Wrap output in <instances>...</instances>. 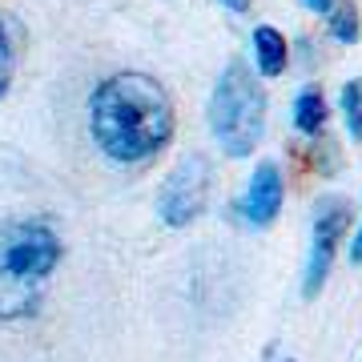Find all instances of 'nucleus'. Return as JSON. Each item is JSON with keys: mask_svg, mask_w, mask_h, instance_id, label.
Returning <instances> with one entry per match:
<instances>
[{"mask_svg": "<svg viewBox=\"0 0 362 362\" xmlns=\"http://www.w3.org/2000/svg\"><path fill=\"white\" fill-rule=\"evenodd\" d=\"M173 97L149 73H113L89 97V133L109 161H149L173 141Z\"/></svg>", "mask_w": 362, "mask_h": 362, "instance_id": "nucleus-1", "label": "nucleus"}, {"mask_svg": "<svg viewBox=\"0 0 362 362\" xmlns=\"http://www.w3.org/2000/svg\"><path fill=\"white\" fill-rule=\"evenodd\" d=\"M65 246L49 221H13L0 230V318L37 314L49 274L61 266Z\"/></svg>", "mask_w": 362, "mask_h": 362, "instance_id": "nucleus-2", "label": "nucleus"}, {"mask_svg": "<svg viewBox=\"0 0 362 362\" xmlns=\"http://www.w3.org/2000/svg\"><path fill=\"white\" fill-rule=\"evenodd\" d=\"M209 129L230 157H250L266 129V93L246 61H230L209 97Z\"/></svg>", "mask_w": 362, "mask_h": 362, "instance_id": "nucleus-3", "label": "nucleus"}, {"mask_svg": "<svg viewBox=\"0 0 362 362\" xmlns=\"http://www.w3.org/2000/svg\"><path fill=\"white\" fill-rule=\"evenodd\" d=\"M209 202V161L202 153L181 157L177 165L169 169L165 185H161V197H157V214L165 226L181 230L206 214Z\"/></svg>", "mask_w": 362, "mask_h": 362, "instance_id": "nucleus-4", "label": "nucleus"}, {"mask_svg": "<svg viewBox=\"0 0 362 362\" xmlns=\"http://www.w3.org/2000/svg\"><path fill=\"white\" fill-rule=\"evenodd\" d=\"M350 221H354V209H350L346 197H322L318 209H314V230H310V258H306V282H302V294L318 298V290L330 278V266H334L338 242L346 238Z\"/></svg>", "mask_w": 362, "mask_h": 362, "instance_id": "nucleus-5", "label": "nucleus"}, {"mask_svg": "<svg viewBox=\"0 0 362 362\" xmlns=\"http://www.w3.org/2000/svg\"><path fill=\"white\" fill-rule=\"evenodd\" d=\"M282 202H286L282 169L274 165V161H262V165L254 169V177H250L246 194L238 197V214H242L246 226L266 230V226H274V218L282 214Z\"/></svg>", "mask_w": 362, "mask_h": 362, "instance_id": "nucleus-6", "label": "nucleus"}, {"mask_svg": "<svg viewBox=\"0 0 362 362\" xmlns=\"http://www.w3.org/2000/svg\"><path fill=\"white\" fill-rule=\"evenodd\" d=\"M254 57H258L262 77H282L286 61H290V45L274 25H258L254 28Z\"/></svg>", "mask_w": 362, "mask_h": 362, "instance_id": "nucleus-7", "label": "nucleus"}, {"mask_svg": "<svg viewBox=\"0 0 362 362\" xmlns=\"http://www.w3.org/2000/svg\"><path fill=\"white\" fill-rule=\"evenodd\" d=\"M326 117H330V109H326L322 89L306 85V89L294 97V129L306 133V137H318V133L326 129Z\"/></svg>", "mask_w": 362, "mask_h": 362, "instance_id": "nucleus-8", "label": "nucleus"}, {"mask_svg": "<svg viewBox=\"0 0 362 362\" xmlns=\"http://www.w3.org/2000/svg\"><path fill=\"white\" fill-rule=\"evenodd\" d=\"M326 25H330V37L338 45H354L358 40V8L350 4V0H338L334 13L326 16Z\"/></svg>", "mask_w": 362, "mask_h": 362, "instance_id": "nucleus-9", "label": "nucleus"}, {"mask_svg": "<svg viewBox=\"0 0 362 362\" xmlns=\"http://www.w3.org/2000/svg\"><path fill=\"white\" fill-rule=\"evenodd\" d=\"M342 117L354 141H362V81H346L342 85Z\"/></svg>", "mask_w": 362, "mask_h": 362, "instance_id": "nucleus-10", "label": "nucleus"}, {"mask_svg": "<svg viewBox=\"0 0 362 362\" xmlns=\"http://www.w3.org/2000/svg\"><path fill=\"white\" fill-rule=\"evenodd\" d=\"M13 77V37H8V25L0 21V81Z\"/></svg>", "mask_w": 362, "mask_h": 362, "instance_id": "nucleus-11", "label": "nucleus"}, {"mask_svg": "<svg viewBox=\"0 0 362 362\" xmlns=\"http://www.w3.org/2000/svg\"><path fill=\"white\" fill-rule=\"evenodd\" d=\"M302 4H306L310 13H318V16H330V13H334L338 0H302Z\"/></svg>", "mask_w": 362, "mask_h": 362, "instance_id": "nucleus-12", "label": "nucleus"}, {"mask_svg": "<svg viewBox=\"0 0 362 362\" xmlns=\"http://www.w3.org/2000/svg\"><path fill=\"white\" fill-rule=\"evenodd\" d=\"M350 258H354V266H362V226L354 230V246H350Z\"/></svg>", "mask_w": 362, "mask_h": 362, "instance_id": "nucleus-13", "label": "nucleus"}, {"mask_svg": "<svg viewBox=\"0 0 362 362\" xmlns=\"http://www.w3.org/2000/svg\"><path fill=\"white\" fill-rule=\"evenodd\" d=\"M230 13H250V0H221Z\"/></svg>", "mask_w": 362, "mask_h": 362, "instance_id": "nucleus-14", "label": "nucleus"}, {"mask_svg": "<svg viewBox=\"0 0 362 362\" xmlns=\"http://www.w3.org/2000/svg\"><path fill=\"white\" fill-rule=\"evenodd\" d=\"M4 93H8V81H0V97H4Z\"/></svg>", "mask_w": 362, "mask_h": 362, "instance_id": "nucleus-15", "label": "nucleus"}, {"mask_svg": "<svg viewBox=\"0 0 362 362\" xmlns=\"http://www.w3.org/2000/svg\"><path fill=\"white\" fill-rule=\"evenodd\" d=\"M290 362H294V358H290Z\"/></svg>", "mask_w": 362, "mask_h": 362, "instance_id": "nucleus-16", "label": "nucleus"}]
</instances>
